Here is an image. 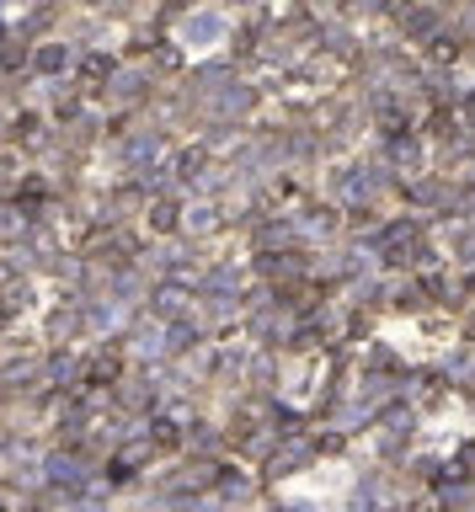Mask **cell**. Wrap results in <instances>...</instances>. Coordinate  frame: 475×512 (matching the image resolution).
Wrapping results in <instances>:
<instances>
[{
	"label": "cell",
	"instance_id": "2",
	"mask_svg": "<svg viewBox=\"0 0 475 512\" xmlns=\"http://www.w3.org/2000/svg\"><path fill=\"white\" fill-rule=\"evenodd\" d=\"M347 486H353V470L337 459V464H315V475L283 480V496H315V502H326V496H342Z\"/></svg>",
	"mask_w": 475,
	"mask_h": 512
},
{
	"label": "cell",
	"instance_id": "1",
	"mask_svg": "<svg viewBox=\"0 0 475 512\" xmlns=\"http://www.w3.org/2000/svg\"><path fill=\"white\" fill-rule=\"evenodd\" d=\"M177 43H182V54H193V59L219 54V48L230 43V16L219 11V6H198V11H187L182 22H177Z\"/></svg>",
	"mask_w": 475,
	"mask_h": 512
}]
</instances>
